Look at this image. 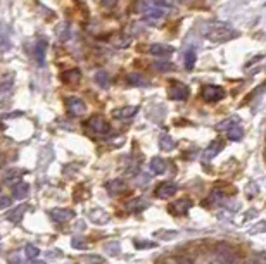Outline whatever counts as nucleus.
Returning <instances> with one entry per match:
<instances>
[{"instance_id":"nucleus-1","label":"nucleus","mask_w":266,"mask_h":264,"mask_svg":"<svg viewBox=\"0 0 266 264\" xmlns=\"http://www.w3.org/2000/svg\"><path fill=\"white\" fill-rule=\"evenodd\" d=\"M206 37H208L213 44H225V42H230L239 37V31L230 26L228 23L211 21V23H208V26H206Z\"/></svg>"},{"instance_id":"nucleus-2","label":"nucleus","mask_w":266,"mask_h":264,"mask_svg":"<svg viewBox=\"0 0 266 264\" xmlns=\"http://www.w3.org/2000/svg\"><path fill=\"white\" fill-rule=\"evenodd\" d=\"M14 78L12 75L7 73L2 80H0V107H7L12 98V91H14Z\"/></svg>"},{"instance_id":"nucleus-3","label":"nucleus","mask_w":266,"mask_h":264,"mask_svg":"<svg viewBox=\"0 0 266 264\" xmlns=\"http://www.w3.org/2000/svg\"><path fill=\"white\" fill-rule=\"evenodd\" d=\"M215 254L220 258V261L223 264H242L240 263V258L235 254V252L232 251V249L228 247V245L225 244H220L218 247H216Z\"/></svg>"},{"instance_id":"nucleus-4","label":"nucleus","mask_w":266,"mask_h":264,"mask_svg":"<svg viewBox=\"0 0 266 264\" xmlns=\"http://www.w3.org/2000/svg\"><path fill=\"white\" fill-rule=\"evenodd\" d=\"M201 97H202V100H206V102H218L225 97V91H223L222 87L206 85V87H202Z\"/></svg>"},{"instance_id":"nucleus-5","label":"nucleus","mask_w":266,"mask_h":264,"mask_svg":"<svg viewBox=\"0 0 266 264\" xmlns=\"http://www.w3.org/2000/svg\"><path fill=\"white\" fill-rule=\"evenodd\" d=\"M87 126H89L93 133H99V135H106V133H109V130H111L109 123H107L102 116H93L92 119H89Z\"/></svg>"},{"instance_id":"nucleus-6","label":"nucleus","mask_w":266,"mask_h":264,"mask_svg":"<svg viewBox=\"0 0 266 264\" xmlns=\"http://www.w3.org/2000/svg\"><path fill=\"white\" fill-rule=\"evenodd\" d=\"M168 95L173 100H185L188 97V87L183 85L181 82H175L170 85V90H168Z\"/></svg>"},{"instance_id":"nucleus-7","label":"nucleus","mask_w":266,"mask_h":264,"mask_svg":"<svg viewBox=\"0 0 266 264\" xmlns=\"http://www.w3.org/2000/svg\"><path fill=\"white\" fill-rule=\"evenodd\" d=\"M48 216H50V220L55 221V223H66V221H69V220L75 218V211L55 207V209H52L50 213H48Z\"/></svg>"},{"instance_id":"nucleus-8","label":"nucleus","mask_w":266,"mask_h":264,"mask_svg":"<svg viewBox=\"0 0 266 264\" xmlns=\"http://www.w3.org/2000/svg\"><path fill=\"white\" fill-rule=\"evenodd\" d=\"M138 112V107L136 105H125V107L114 109L113 116L120 121H130V119L135 118V114Z\"/></svg>"},{"instance_id":"nucleus-9","label":"nucleus","mask_w":266,"mask_h":264,"mask_svg":"<svg viewBox=\"0 0 266 264\" xmlns=\"http://www.w3.org/2000/svg\"><path fill=\"white\" fill-rule=\"evenodd\" d=\"M66 107H68V111L71 112L73 116H82V114H85V111H87L85 102L78 97H69L68 100H66Z\"/></svg>"},{"instance_id":"nucleus-10","label":"nucleus","mask_w":266,"mask_h":264,"mask_svg":"<svg viewBox=\"0 0 266 264\" xmlns=\"http://www.w3.org/2000/svg\"><path fill=\"white\" fill-rule=\"evenodd\" d=\"M177 192H178V186L175 185V183L164 181L156 188V197L157 199H171Z\"/></svg>"},{"instance_id":"nucleus-11","label":"nucleus","mask_w":266,"mask_h":264,"mask_svg":"<svg viewBox=\"0 0 266 264\" xmlns=\"http://www.w3.org/2000/svg\"><path fill=\"white\" fill-rule=\"evenodd\" d=\"M45 55H47V40L45 38H38L35 44V57H37L38 66L45 64Z\"/></svg>"},{"instance_id":"nucleus-12","label":"nucleus","mask_w":266,"mask_h":264,"mask_svg":"<svg viewBox=\"0 0 266 264\" xmlns=\"http://www.w3.org/2000/svg\"><path fill=\"white\" fill-rule=\"evenodd\" d=\"M192 207V202L188 199H180L170 207V211L173 214H178V216H183V214L188 213V209Z\"/></svg>"},{"instance_id":"nucleus-13","label":"nucleus","mask_w":266,"mask_h":264,"mask_svg":"<svg viewBox=\"0 0 266 264\" xmlns=\"http://www.w3.org/2000/svg\"><path fill=\"white\" fill-rule=\"evenodd\" d=\"M89 218H90V221H92V223H95V224H106L107 221H109V214H107L104 209H99V207L90 211Z\"/></svg>"},{"instance_id":"nucleus-14","label":"nucleus","mask_w":266,"mask_h":264,"mask_svg":"<svg viewBox=\"0 0 266 264\" xmlns=\"http://www.w3.org/2000/svg\"><path fill=\"white\" fill-rule=\"evenodd\" d=\"M223 147H225V143L222 142V140H216V142H213L211 145L208 147V149L204 150V154H202V157H204L206 161L213 159V157H216L220 152L223 150Z\"/></svg>"},{"instance_id":"nucleus-15","label":"nucleus","mask_w":266,"mask_h":264,"mask_svg":"<svg viewBox=\"0 0 266 264\" xmlns=\"http://www.w3.org/2000/svg\"><path fill=\"white\" fill-rule=\"evenodd\" d=\"M28 193H30V185H28V183L17 181L16 185H12V197H14V199L23 200V199H26V197H28Z\"/></svg>"},{"instance_id":"nucleus-16","label":"nucleus","mask_w":266,"mask_h":264,"mask_svg":"<svg viewBox=\"0 0 266 264\" xmlns=\"http://www.w3.org/2000/svg\"><path fill=\"white\" fill-rule=\"evenodd\" d=\"M149 204L142 199V197H136V199H132L130 202H127V211L128 213H142L143 209H147Z\"/></svg>"},{"instance_id":"nucleus-17","label":"nucleus","mask_w":266,"mask_h":264,"mask_svg":"<svg viewBox=\"0 0 266 264\" xmlns=\"http://www.w3.org/2000/svg\"><path fill=\"white\" fill-rule=\"evenodd\" d=\"M106 186H107V192H109L111 195H120V193H123L125 190H127V185H125L123 179H111Z\"/></svg>"},{"instance_id":"nucleus-18","label":"nucleus","mask_w":266,"mask_h":264,"mask_svg":"<svg viewBox=\"0 0 266 264\" xmlns=\"http://www.w3.org/2000/svg\"><path fill=\"white\" fill-rule=\"evenodd\" d=\"M166 170H168V163L163 157H154V159L150 161V171H152L154 175H163L166 173Z\"/></svg>"},{"instance_id":"nucleus-19","label":"nucleus","mask_w":266,"mask_h":264,"mask_svg":"<svg viewBox=\"0 0 266 264\" xmlns=\"http://www.w3.org/2000/svg\"><path fill=\"white\" fill-rule=\"evenodd\" d=\"M150 54L152 55H157V57H168V55L173 54V47H170V45H152L150 47Z\"/></svg>"},{"instance_id":"nucleus-20","label":"nucleus","mask_w":266,"mask_h":264,"mask_svg":"<svg viewBox=\"0 0 266 264\" xmlns=\"http://www.w3.org/2000/svg\"><path fill=\"white\" fill-rule=\"evenodd\" d=\"M26 209H28V206H17L16 209H12L10 213H7V220H9L10 223H19Z\"/></svg>"},{"instance_id":"nucleus-21","label":"nucleus","mask_w":266,"mask_h":264,"mask_svg":"<svg viewBox=\"0 0 266 264\" xmlns=\"http://www.w3.org/2000/svg\"><path fill=\"white\" fill-rule=\"evenodd\" d=\"M159 147L164 152H171L175 149V140L170 135H161L159 136Z\"/></svg>"},{"instance_id":"nucleus-22","label":"nucleus","mask_w":266,"mask_h":264,"mask_svg":"<svg viewBox=\"0 0 266 264\" xmlns=\"http://www.w3.org/2000/svg\"><path fill=\"white\" fill-rule=\"evenodd\" d=\"M127 80H128V83L133 85V87H145V85H149V82H147V80H143L142 75H138V73H132V75H128Z\"/></svg>"},{"instance_id":"nucleus-23","label":"nucleus","mask_w":266,"mask_h":264,"mask_svg":"<svg viewBox=\"0 0 266 264\" xmlns=\"http://www.w3.org/2000/svg\"><path fill=\"white\" fill-rule=\"evenodd\" d=\"M95 83L99 87H102V88H107L111 85V78H109V75H107V71H99L95 75Z\"/></svg>"},{"instance_id":"nucleus-24","label":"nucleus","mask_w":266,"mask_h":264,"mask_svg":"<svg viewBox=\"0 0 266 264\" xmlns=\"http://www.w3.org/2000/svg\"><path fill=\"white\" fill-rule=\"evenodd\" d=\"M104 251L107 252L109 256H118L120 254V251H121V245H120V242H116V240H113V242H107L106 245H104Z\"/></svg>"},{"instance_id":"nucleus-25","label":"nucleus","mask_w":266,"mask_h":264,"mask_svg":"<svg viewBox=\"0 0 266 264\" xmlns=\"http://www.w3.org/2000/svg\"><path fill=\"white\" fill-rule=\"evenodd\" d=\"M242 135H244V130L240 128L239 125H233L232 128L228 130V138L233 140V142H237V140L242 138Z\"/></svg>"},{"instance_id":"nucleus-26","label":"nucleus","mask_w":266,"mask_h":264,"mask_svg":"<svg viewBox=\"0 0 266 264\" xmlns=\"http://www.w3.org/2000/svg\"><path fill=\"white\" fill-rule=\"evenodd\" d=\"M10 47V40H9V35L7 31L3 30V26H0V50H7Z\"/></svg>"},{"instance_id":"nucleus-27","label":"nucleus","mask_w":266,"mask_h":264,"mask_svg":"<svg viewBox=\"0 0 266 264\" xmlns=\"http://www.w3.org/2000/svg\"><path fill=\"white\" fill-rule=\"evenodd\" d=\"M195 61H197V55H195V50L190 48V50L185 54V68L187 69H192L195 66Z\"/></svg>"},{"instance_id":"nucleus-28","label":"nucleus","mask_w":266,"mask_h":264,"mask_svg":"<svg viewBox=\"0 0 266 264\" xmlns=\"http://www.w3.org/2000/svg\"><path fill=\"white\" fill-rule=\"evenodd\" d=\"M24 254H26V258L30 259V261H33V259H37L38 256H40V251H38V247H35V245L28 244L26 247H24Z\"/></svg>"},{"instance_id":"nucleus-29","label":"nucleus","mask_w":266,"mask_h":264,"mask_svg":"<svg viewBox=\"0 0 266 264\" xmlns=\"http://www.w3.org/2000/svg\"><path fill=\"white\" fill-rule=\"evenodd\" d=\"M64 82L66 83H76L80 82V71L78 69H71L64 75Z\"/></svg>"},{"instance_id":"nucleus-30","label":"nucleus","mask_w":266,"mask_h":264,"mask_svg":"<svg viewBox=\"0 0 266 264\" xmlns=\"http://www.w3.org/2000/svg\"><path fill=\"white\" fill-rule=\"evenodd\" d=\"M154 68H156L157 71H171V69H175V66L166 61H156L154 62Z\"/></svg>"},{"instance_id":"nucleus-31","label":"nucleus","mask_w":266,"mask_h":264,"mask_svg":"<svg viewBox=\"0 0 266 264\" xmlns=\"http://www.w3.org/2000/svg\"><path fill=\"white\" fill-rule=\"evenodd\" d=\"M152 5H156V7H159V9H163V10H168V9H171V0H149Z\"/></svg>"},{"instance_id":"nucleus-32","label":"nucleus","mask_w":266,"mask_h":264,"mask_svg":"<svg viewBox=\"0 0 266 264\" xmlns=\"http://www.w3.org/2000/svg\"><path fill=\"white\" fill-rule=\"evenodd\" d=\"M201 264H223V263L220 261V258L216 254H209V256H206V258L202 259Z\"/></svg>"},{"instance_id":"nucleus-33","label":"nucleus","mask_w":266,"mask_h":264,"mask_svg":"<svg viewBox=\"0 0 266 264\" xmlns=\"http://www.w3.org/2000/svg\"><path fill=\"white\" fill-rule=\"evenodd\" d=\"M71 247L73 249H78V251H85V249H87V244H85V242H82V238H73V240H71Z\"/></svg>"},{"instance_id":"nucleus-34","label":"nucleus","mask_w":266,"mask_h":264,"mask_svg":"<svg viewBox=\"0 0 266 264\" xmlns=\"http://www.w3.org/2000/svg\"><path fill=\"white\" fill-rule=\"evenodd\" d=\"M83 264H104V259L97 258V256H87V258L83 259Z\"/></svg>"},{"instance_id":"nucleus-35","label":"nucleus","mask_w":266,"mask_h":264,"mask_svg":"<svg viewBox=\"0 0 266 264\" xmlns=\"http://www.w3.org/2000/svg\"><path fill=\"white\" fill-rule=\"evenodd\" d=\"M10 204H12V199L7 195H0V211L2 209H7V207H10Z\"/></svg>"},{"instance_id":"nucleus-36","label":"nucleus","mask_w":266,"mask_h":264,"mask_svg":"<svg viewBox=\"0 0 266 264\" xmlns=\"http://www.w3.org/2000/svg\"><path fill=\"white\" fill-rule=\"evenodd\" d=\"M135 247H136V249H152V247H156V244H152V242H140V240H135Z\"/></svg>"},{"instance_id":"nucleus-37","label":"nucleus","mask_w":266,"mask_h":264,"mask_svg":"<svg viewBox=\"0 0 266 264\" xmlns=\"http://www.w3.org/2000/svg\"><path fill=\"white\" fill-rule=\"evenodd\" d=\"M249 264H266V256L265 254H256V258L253 261H249Z\"/></svg>"},{"instance_id":"nucleus-38","label":"nucleus","mask_w":266,"mask_h":264,"mask_svg":"<svg viewBox=\"0 0 266 264\" xmlns=\"http://www.w3.org/2000/svg\"><path fill=\"white\" fill-rule=\"evenodd\" d=\"M102 5L106 9H114L118 5V0H102Z\"/></svg>"},{"instance_id":"nucleus-39","label":"nucleus","mask_w":266,"mask_h":264,"mask_svg":"<svg viewBox=\"0 0 266 264\" xmlns=\"http://www.w3.org/2000/svg\"><path fill=\"white\" fill-rule=\"evenodd\" d=\"M175 261H177V264H194L192 263V259H188L187 256H178Z\"/></svg>"},{"instance_id":"nucleus-40","label":"nucleus","mask_w":266,"mask_h":264,"mask_svg":"<svg viewBox=\"0 0 266 264\" xmlns=\"http://www.w3.org/2000/svg\"><path fill=\"white\" fill-rule=\"evenodd\" d=\"M260 226L261 228H256V230H253V233H258V231H266V223H261Z\"/></svg>"},{"instance_id":"nucleus-41","label":"nucleus","mask_w":266,"mask_h":264,"mask_svg":"<svg viewBox=\"0 0 266 264\" xmlns=\"http://www.w3.org/2000/svg\"><path fill=\"white\" fill-rule=\"evenodd\" d=\"M161 264H177V261L175 259H166V261H163Z\"/></svg>"}]
</instances>
